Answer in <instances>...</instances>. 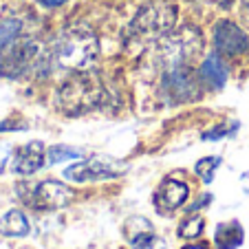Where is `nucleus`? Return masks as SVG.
I'll return each instance as SVG.
<instances>
[{"label": "nucleus", "instance_id": "f257e3e1", "mask_svg": "<svg viewBox=\"0 0 249 249\" xmlns=\"http://www.w3.org/2000/svg\"><path fill=\"white\" fill-rule=\"evenodd\" d=\"M49 62L60 71L69 73H80V71H90L99 55V42L97 36L89 29H64V31L53 40L49 49Z\"/></svg>", "mask_w": 249, "mask_h": 249}, {"label": "nucleus", "instance_id": "f03ea898", "mask_svg": "<svg viewBox=\"0 0 249 249\" xmlns=\"http://www.w3.org/2000/svg\"><path fill=\"white\" fill-rule=\"evenodd\" d=\"M106 99V89L93 71L71 73L69 80L57 89V106L64 115L77 117L89 110H95Z\"/></svg>", "mask_w": 249, "mask_h": 249}, {"label": "nucleus", "instance_id": "7ed1b4c3", "mask_svg": "<svg viewBox=\"0 0 249 249\" xmlns=\"http://www.w3.org/2000/svg\"><path fill=\"white\" fill-rule=\"evenodd\" d=\"M177 16H179V9L172 2L152 0L135 14L130 27H128V36L137 42L163 40L168 33H172L174 24H177Z\"/></svg>", "mask_w": 249, "mask_h": 249}, {"label": "nucleus", "instance_id": "20e7f679", "mask_svg": "<svg viewBox=\"0 0 249 249\" xmlns=\"http://www.w3.org/2000/svg\"><path fill=\"white\" fill-rule=\"evenodd\" d=\"M203 49V36L196 27H181L179 31L168 33L159 44V60L165 69L190 64Z\"/></svg>", "mask_w": 249, "mask_h": 249}, {"label": "nucleus", "instance_id": "39448f33", "mask_svg": "<svg viewBox=\"0 0 249 249\" xmlns=\"http://www.w3.org/2000/svg\"><path fill=\"white\" fill-rule=\"evenodd\" d=\"M214 49L221 57H243L249 53V36L231 20H218L214 24Z\"/></svg>", "mask_w": 249, "mask_h": 249}, {"label": "nucleus", "instance_id": "423d86ee", "mask_svg": "<svg viewBox=\"0 0 249 249\" xmlns=\"http://www.w3.org/2000/svg\"><path fill=\"white\" fill-rule=\"evenodd\" d=\"M163 90L170 95V99L177 104L196 99L198 97V80H196V75H194V71L190 69V64L165 69Z\"/></svg>", "mask_w": 249, "mask_h": 249}, {"label": "nucleus", "instance_id": "0eeeda50", "mask_svg": "<svg viewBox=\"0 0 249 249\" xmlns=\"http://www.w3.org/2000/svg\"><path fill=\"white\" fill-rule=\"evenodd\" d=\"M29 205H33L36 210H60V207L69 205L73 192L71 188H66L60 181H42L40 185L31 188L29 196H22Z\"/></svg>", "mask_w": 249, "mask_h": 249}, {"label": "nucleus", "instance_id": "6e6552de", "mask_svg": "<svg viewBox=\"0 0 249 249\" xmlns=\"http://www.w3.org/2000/svg\"><path fill=\"white\" fill-rule=\"evenodd\" d=\"M119 170H113L106 161L99 159H90V161H82L71 168L64 170V177L69 181H75V183H86V181H104V179H113L119 177Z\"/></svg>", "mask_w": 249, "mask_h": 249}, {"label": "nucleus", "instance_id": "1a4fd4ad", "mask_svg": "<svg viewBox=\"0 0 249 249\" xmlns=\"http://www.w3.org/2000/svg\"><path fill=\"white\" fill-rule=\"evenodd\" d=\"M44 165V146L40 141H29L24 146H20L14 155V168L16 174H33Z\"/></svg>", "mask_w": 249, "mask_h": 249}, {"label": "nucleus", "instance_id": "9d476101", "mask_svg": "<svg viewBox=\"0 0 249 249\" xmlns=\"http://www.w3.org/2000/svg\"><path fill=\"white\" fill-rule=\"evenodd\" d=\"M190 196V188L188 183H183V181L179 179H165L163 183L159 185V190H157V205L163 207L165 212H172L177 210V207H181L185 201H188Z\"/></svg>", "mask_w": 249, "mask_h": 249}, {"label": "nucleus", "instance_id": "9b49d317", "mask_svg": "<svg viewBox=\"0 0 249 249\" xmlns=\"http://www.w3.org/2000/svg\"><path fill=\"white\" fill-rule=\"evenodd\" d=\"M198 77H201V82L214 86V89H221V86L225 84L227 82V66L223 64V60H221L218 53H212V55L203 62Z\"/></svg>", "mask_w": 249, "mask_h": 249}, {"label": "nucleus", "instance_id": "f8f14e48", "mask_svg": "<svg viewBox=\"0 0 249 249\" xmlns=\"http://www.w3.org/2000/svg\"><path fill=\"white\" fill-rule=\"evenodd\" d=\"M0 234L2 236H27L29 234V221L20 210L7 212L0 218Z\"/></svg>", "mask_w": 249, "mask_h": 249}, {"label": "nucleus", "instance_id": "ddd939ff", "mask_svg": "<svg viewBox=\"0 0 249 249\" xmlns=\"http://www.w3.org/2000/svg\"><path fill=\"white\" fill-rule=\"evenodd\" d=\"M216 249H234L243 243V227L238 223H223L214 236Z\"/></svg>", "mask_w": 249, "mask_h": 249}, {"label": "nucleus", "instance_id": "4468645a", "mask_svg": "<svg viewBox=\"0 0 249 249\" xmlns=\"http://www.w3.org/2000/svg\"><path fill=\"white\" fill-rule=\"evenodd\" d=\"M146 234H152V225L148 218L143 216H130L126 223H124V236L128 238V243L135 245L141 236Z\"/></svg>", "mask_w": 249, "mask_h": 249}, {"label": "nucleus", "instance_id": "2eb2a0df", "mask_svg": "<svg viewBox=\"0 0 249 249\" xmlns=\"http://www.w3.org/2000/svg\"><path fill=\"white\" fill-rule=\"evenodd\" d=\"M203 227H205V223H203L201 216H190L188 221H183V225L179 227V236L185 240H194L203 234Z\"/></svg>", "mask_w": 249, "mask_h": 249}, {"label": "nucleus", "instance_id": "dca6fc26", "mask_svg": "<svg viewBox=\"0 0 249 249\" xmlns=\"http://www.w3.org/2000/svg\"><path fill=\"white\" fill-rule=\"evenodd\" d=\"M132 247H135V249H168V245H165L163 238H159V236L152 231V234L141 236V238L137 240Z\"/></svg>", "mask_w": 249, "mask_h": 249}, {"label": "nucleus", "instance_id": "f3484780", "mask_svg": "<svg viewBox=\"0 0 249 249\" xmlns=\"http://www.w3.org/2000/svg\"><path fill=\"white\" fill-rule=\"evenodd\" d=\"M77 157H82V155L69 146H53L49 150V161L51 163H57V161H64V159H77Z\"/></svg>", "mask_w": 249, "mask_h": 249}, {"label": "nucleus", "instance_id": "a211bd4d", "mask_svg": "<svg viewBox=\"0 0 249 249\" xmlns=\"http://www.w3.org/2000/svg\"><path fill=\"white\" fill-rule=\"evenodd\" d=\"M216 163H218V159H212V157H205V159H201L196 163V174L201 177L205 183H210L212 181V177H214V168H216Z\"/></svg>", "mask_w": 249, "mask_h": 249}, {"label": "nucleus", "instance_id": "6ab92c4d", "mask_svg": "<svg viewBox=\"0 0 249 249\" xmlns=\"http://www.w3.org/2000/svg\"><path fill=\"white\" fill-rule=\"evenodd\" d=\"M42 7H49V9H53V7H60V5H64L66 0H38Z\"/></svg>", "mask_w": 249, "mask_h": 249}, {"label": "nucleus", "instance_id": "aec40b11", "mask_svg": "<svg viewBox=\"0 0 249 249\" xmlns=\"http://www.w3.org/2000/svg\"><path fill=\"white\" fill-rule=\"evenodd\" d=\"M183 249H210V247L203 243H194V245H188V247H183Z\"/></svg>", "mask_w": 249, "mask_h": 249}, {"label": "nucleus", "instance_id": "412c9836", "mask_svg": "<svg viewBox=\"0 0 249 249\" xmlns=\"http://www.w3.org/2000/svg\"><path fill=\"white\" fill-rule=\"evenodd\" d=\"M7 157L9 155H0V172H2V168H5V163H7Z\"/></svg>", "mask_w": 249, "mask_h": 249}, {"label": "nucleus", "instance_id": "4be33fe9", "mask_svg": "<svg viewBox=\"0 0 249 249\" xmlns=\"http://www.w3.org/2000/svg\"><path fill=\"white\" fill-rule=\"evenodd\" d=\"M243 2H245V7H249V0H243Z\"/></svg>", "mask_w": 249, "mask_h": 249}, {"label": "nucleus", "instance_id": "5701e85b", "mask_svg": "<svg viewBox=\"0 0 249 249\" xmlns=\"http://www.w3.org/2000/svg\"><path fill=\"white\" fill-rule=\"evenodd\" d=\"M223 2H225V5H227V2H230V5H231V0H223Z\"/></svg>", "mask_w": 249, "mask_h": 249}]
</instances>
